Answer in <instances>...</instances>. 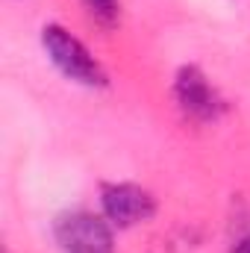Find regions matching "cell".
<instances>
[{
    "label": "cell",
    "mask_w": 250,
    "mask_h": 253,
    "mask_svg": "<svg viewBox=\"0 0 250 253\" xmlns=\"http://www.w3.org/2000/svg\"><path fill=\"white\" fill-rule=\"evenodd\" d=\"M83 6L100 27H115L121 18V0H83Z\"/></svg>",
    "instance_id": "cell-5"
},
{
    "label": "cell",
    "mask_w": 250,
    "mask_h": 253,
    "mask_svg": "<svg viewBox=\"0 0 250 253\" xmlns=\"http://www.w3.org/2000/svg\"><path fill=\"white\" fill-rule=\"evenodd\" d=\"M156 209L159 203L153 191H147L138 183H103L100 186V215L118 230L147 224L156 215Z\"/></svg>",
    "instance_id": "cell-4"
},
{
    "label": "cell",
    "mask_w": 250,
    "mask_h": 253,
    "mask_svg": "<svg viewBox=\"0 0 250 253\" xmlns=\"http://www.w3.org/2000/svg\"><path fill=\"white\" fill-rule=\"evenodd\" d=\"M233 253H250V236H245V239H239V242L233 245Z\"/></svg>",
    "instance_id": "cell-6"
},
{
    "label": "cell",
    "mask_w": 250,
    "mask_h": 253,
    "mask_svg": "<svg viewBox=\"0 0 250 253\" xmlns=\"http://www.w3.org/2000/svg\"><path fill=\"white\" fill-rule=\"evenodd\" d=\"M53 242L62 253H115L112 224L88 209H71L56 215Z\"/></svg>",
    "instance_id": "cell-3"
},
{
    "label": "cell",
    "mask_w": 250,
    "mask_h": 253,
    "mask_svg": "<svg viewBox=\"0 0 250 253\" xmlns=\"http://www.w3.org/2000/svg\"><path fill=\"white\" fill-rule=\"evenodd\" d=\"M42 47L53 68L65 80L83 85V88H106L109 85V71L103 62L62 24H44L42 27Z\"/></svg>",
    "instance_id": "cell-1"
},
{
    "label": "cell",
    "mask_w": 250,
    "mask_h": 253,
    "mask_svg": "<svg viewBox=\"0 0 250 253\" xmlns=\"http://www.w3.org/2000/svg\"><path fill=\"white\" fill-rule=\"evenodd\" d=\"M171 94H174V103H177L180 115L188 124L209 126L218 124L227 115V97L218 91V85L197 65H183L174 74Z\"/></svg>",
    "instance_id": "cell-2"
}]
</instances>
